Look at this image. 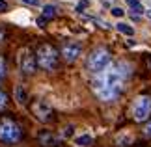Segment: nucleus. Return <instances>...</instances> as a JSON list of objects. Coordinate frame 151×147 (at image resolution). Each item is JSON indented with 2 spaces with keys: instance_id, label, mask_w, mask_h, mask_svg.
<instances>
[{
  "instance_id": "1",
  "label": "nucleus",
  "mask_w": 151,
  "mask_h": 147,
  "mask_svg": "<svg viewBox=\"0 0 151 147\" xmlns=\"http://www.w3.org/2000/svg\"><path fill=\"white\" fill-rule=\"evenodd\" d=\"M58 58H60V52H58L52 45L43 43L37 47L36 50V62L37 67H41L43 71H54L58 67Z\"/></svg>"
},
{
  "instance_id": "18",
  "label": "nucleus",
  "mask_w": 151,
  "mask_h": 147,
  "mask_svg": "<svg viewBox=\"0 0 151 147\" xmlns=\"http://www.w3.org/2000/svg\"><path fill=\"white\" fill-rule=\"evenodd\" d=\"M144 136H146V138H151V119L146 123V127H144Z\"/></svg>"
},
{
  "instance_id": "27",
  "label": "nucleus",
  "mask_w": 151,
  "mask_h": 147,
  "mask_svg": "<svg viewBox=\"0 0 151 147\" xmlns=\"http://www.w3.org/2000/svg\"><path fill=\"white\" fill-rule=\"evenodd\" d=\"M101 2H103L104 6H110V0H101Z\"/></svg>"
},
{
  "instance_id": "14",
  "label": "nucleus",
  "mask_w": 151,
  "mask_h": 147,
  "mask_svg": "<svg viewBox=\"0 0 151 147\" xmlns=\"http://www.w3.org/2000/svg\"><path fill=\"white\" fill-rule=\"evenodd\" d=\"M6 104H8V95H6V91L0 90V110H4Z\"/></svg>"
},
{
  "instance_id": "4",
  "label": "nucleus",
  "mask_w": 151,
  "mask_h": 147,
  "mask_svg": "<svg viewBox=\"0 0 151 147\" xmlns=\"http://www.w3.org/2000/svg\"><path fill=\"white\" fill-rule=\"evenodd\" d=\"M131 114H132V119L136 123L147 121L149 115H151V97H147V95L136 97L132 106H131Z\"/></svg>"
},
{
  "instance_id": "9",
  "label": "nucleus",
  "mask_w": 151,
  "mask_h": 147,
  "mask_svg": "<svg viewBox=\"0 0 151 147\" xmlns=\"http://www.w3.org/2000/svg\"><path fill=\"white\" fill-rule=\"evenodd\" d=\"M132 142H134V138H132V134H129V132H121V134L116 136V143H118V147H127Z\"/></svg>"
},
{
  "instance_id": "20",
  "label": "nucleus",
  "mask_w": 151,
  "mask_h": 147,
  "mask_svg": "<svg viewBox=\"0 0 151 147\" xmlns=\"http://www.w3.org/2000/svg\"><path fill=\"white\" fill-rule=\"evenodd\" d=\"M127 4H129L131 8H136V6H140V0H127Z\"/></svg>"
},
{
  "instance_id": "12",
  "label": "nucleus",
  "mask_w": 151,
  "mask_h": 147,
  "mask_svg": "<svg viewBox=\"0 0 151 147\" xmlns=\"http://www.w3.org/2000/svg\"><path fill=\"white\" fill-rule=\"evenodd\" d=\"M116 28H118L121 34H125V36H134V28L129 26L127 22H118V24H116Z\"/></svg>"
},
{
  "instance_id": "24",
  "label": "nucleus",
  "mask_w": 151,
  "mask_h": 147,
  "mask_svg": "<svg viewBox=\"0 0 151 147\" xmlns=\"http://www.w3.org/2000/svg\"><path fill=\"white\" fill-rule=\"evenodd\" d=\"M24 4H30V6H39V0H22Z\"/></svg>"
},
{
  "instance_id": "3",
  "label": "nucleus",
  "mask_w": 151,
  "mask_h": 147,
  "mask_svg": "<svg viewBox=\"0 0 151 147\" xmlns=\"http://www.w3.org/2000/svg\"><path fill=\"white\" fill-rule=\"evenodd\" d=\"M86 65L91 73H103L104 69L110 65V50L104 49V47H97L90 52L88 56V62H86Z\"/></svg>"
},
{
  "instance_id": "19",
  "label": "nucleus",
  "mask_w": 151,
  "mask_h": 147,
  "mask_svg": "<svg viewBox=\"0 0 151 147\" xmlns=\"http://www.w3.org/2000/svg\"><path fill=\"white\" fill-rule=\"evenodd\" d=\"M110 13H112L114 17H123V15H125V11L121 9V8H112V11H110Z\"/></svg>"
},
{
  "instance_id": "6",
  "label": "nucleus",
  "mask_w": 151,
  "mask_h": 147,
  "mask_svg": "<svg viewBox=\"0 0 151 147\" xmlns=\"http://www.w3.org/2000/svg\"><path fill=\"white\" fill-rule=\"evenodd\" d=\"M32 114L36 115L37 121L49 123V121H52L54 112H52V108H50L49 103H45V101H34V103H32Z\"/></svg>"
},
{
  "instance_id": "23",
  "label": "nucleus",
  "mask_w": 151,
  "mask_h": 147,
  "mask_svg": "<svg viewBox=\"0 0 151 147\" xmlns=\"http://www.w3.org/2000/svg\"><path fill=\"white\" fill-rule=\"evenodd\" d=\"M45 24H47V19H45V17L41 15V17L37 19V26H45Z\"/></svg>"
},
{
  "instance_id": "28",
  "label": "nucleus",
  "mask_w": 151,
  "mask_h": 147,
  "mask_svg": "<svg viewBox=\"0 0 151 147\" xmlns=\"http://www.w3.org/2000/svg\"><path fill=\"white\" fill-rule=\"evenodd\" d=\"M147 17H149V19H151V9H149V11H147Z\"/></svg>"
},
{
  "instance_id": "5",
  "label": "nucleus",
  "mask_w": 151,
  "mask_h": 147,
  "mask_svg": "<svg viewBox=\"0 0 151 147\" xmlns=\"http://www.w3.org/2000/svg\"><path fill=\"white\" fill-rule=\"evenodd\" d=\"M60 54L67 63H73V62L78 60L80 54H82V45H80L78 41H65V43L62 45V49H60Z\"/></svg>"
},
{
  "instance_id": "13",
  "label": "nucleus",
  "mask_w": 151,
  "mask_h": 147,
  "mask_svg": "<svg viewBox=\"0 0 151 147\" xmlns=\"http://www.w3.org/2000/svg\"><path fill=\"white\" fill-rule=\"evenodd\" d=\"M56 11H58V8H56V6H50V4H47V6L43 8V17L49 21V19H52V17H56Z\"/></svg>"
},
{
  "instance_id": "15",
  "label": "nucleus",
  "mask_w": 151,
  "mask_h": 147,
  "mask_svg": "<svg viewBox=\"0 0 151 147\" xmlns=\"http://www.w3.org/2000/svg\"><path fill=\"white\" fill-rule=\"evenodd\" d=\"M73 136V125H67L62 132V138H71Z\"/></svg>"
},
{
  "instance_id": "17",
  "label": "nucleus",
  "mask_w": 151,
  "mask_h": 147,
  "mask_svg": "<svg viewBox=\"0 0 151 147\" xmlns=\"http://www.w3.org/2000/svg\"><path fill=\"white\" fill-rule=\"evenodd\" d=\"M4 76H6V62H4V58H0V80Z\"/></svg>"
},
{
  "instance_id": "10",
  "label": "nucleus",
  "mask_w": 151,
  "mask_h": 147,
  "mask_svg": "<svg viewBox=\"0 0 151 147\" xmlns=\"http://www.w3.org/2000/svg\"><path fill=\"white\" fill-rule=\"evenodd\" d=\"M93 143V136L91 134H80L75 138V147H90Z\"/></svg>"
},
{
  "instance_id": "25",
  "label": "nucleus",
  "mask_w": 151,
  "mask_h": 147,
  "mask_svg": "<svg viewBox=\"0 0 151 147\" xmlns=\"http://www.w3.org/2000/svg\"><path fill=\"white\" fill-rule=\"evenodd\" d=\"M4 37H6V32H4V28L0 26V43H2V41H4Z\"/></svg>"
},
{
  "instance_id": "7",
  "label": "nucleus",
  "mask_w": 151,
  "mask_h": 147,
  "mask_svg": "<svg viewBox=\"0 0 151 147\" xmlns=\"http://www.w3.org/2000/svg\"><path fill=\"white\" fill-rule=\"evenodd\" d=\"M19 67L24 75H34L37 69V62H36V54H32L28 49L21 50V56H19Z\"/></svg>"
},
{
  "instance_id": "26",
  "label": "nucleus",
  "mask_w": 151,
  "mask_h": 147,
  "mask_svg": "<svg viewBox=\"0 0 151 147\" xmlns=\"http://www.w3.org/2000/svg\"><path fill=\"white\" fill-rule=\"evenodd\" d=\"M146 62H147V65H149V69H151V56H147V58H146Z\"/></svg>"
},
{
  "instance_id": "11",
  "label": "nucleus",
  "mask_w": 151,
  "mask_h": 147,
  "mask_svg": "<svg viewBox=\"0 0 151 147\" xmlns=\"http://www.w3.org/2000/svg\"><path fill=\"white\" fill-rule=\"evenodd\" d=\"M15 97H17V103H19V104H26V101H28L26 91H24V87H22V86H17L15 87Z\"/></svg>"
},
{
  "instance_id": "21",
  "label": "nucleus",
  "mask_w": 151,
  "mask_h": 147,
  "mask_svg": "<svg viewBox=\"0 0 151 147\" xmlns=\"http://www.w3.org/2000/svg\"><path fill=\"white\" fill-rule=\"evenodd\" d=\"M4 11H8V4L4 0H0V13H4Z\"/></svg>"
},
{
  "instance_id": "2",
  "label": "nucleus",
  "mask_w": 151,
  "mask_h": 147,
  "mask_svg": "<svg viewBox=\"0 0 151 147\" xmlns=\"http://www.w3.org/2000/svg\"><path fill=\"white\" fill-rule=\"evenodd\" d=\"M21 138H22V128L19 123L11 117H0V142L13 145L21 142Z\"/></svg>"
},
{
  "instance_id": "8",
  "label": "nucleus",
  "mask_w": 151,
  "mask_h": 147,
  "mask_svg": "<svg viewBox=\"0 0 151 147\" xmlns=\"http://www.w3.org/2000/svg\"><path fill=\"white\" fill-rule=\"evenodd\" d=\"M62 142V136L50 132V131H41L37 134V143L41 147H58Z\"/></svg>"
},
{
  "instance_id": "16",
  "label": "nucleus",
  "mask_w": 151,
  "mask_h": 147,
  "mask_svg": "<svg viewBox=\"0 0 151 147\" xmlns=\"http://www.w3.org/2000/svg\"><path fill=\"white\" fill-rule=\"evenodd\" d=\"M88 6H90V0H80L78 6H77V11H78V13H82V9H86Z\"/></svg>"
},
{
  "instance_id": "22",
  "label": "nucleus",
  "mask_w": 151,
  "mask_h": 147,
  "mask_svg": "<svg viewBox=\"0 0 151 147\" xmlns=\"http://www.w3.org/2000/svg\"><path fill=\"white\" fill-rule=\"evenodd\" d=\"M132 13L140 15V13H144V8H142V6H136V8H132Z\"/></svg>"
}]
</instances>
